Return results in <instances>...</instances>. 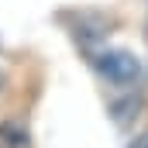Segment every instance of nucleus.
I'll return each instance as SVG.
<instances>
[{
  "instance_id": "obj_1",
  "label": "nucleus",
  "mask_w": 148,
  "mask_h": 148,
  "mask_svg": "<svg viewBox=\"0 0 148 148\" xmlns=\"http://www.w3.org/2000/svg\"><path fill=\"white\" fill-rule=\"evenodd\" d=\"M90 66H93V73L100 76L103 83H110V86H117V90H131V86L141 83V76H145L141 59H138L134 52H127V48L97 45L93 55H90Z\"/></svg>"
},
{
  "instance_id": "obj_2",
  "label": "nucleus",
  "mask_w": 148,
  "mask_h": 148,
  "mask_svg": "<svg viewBox=\"0 0 148 148\" xmlns=\"http://www.w3.org/2000/svg\"><path fill=\"white\" fill-rule=\"evenodd\" d=\"M127 148H148V131H141V134H138V138H134Z\"/></svg>"
},
{
  "instance_id": "obj_3",
  "label": "nucleus",
  "mask_w": 148,
  "mask_h": 148,
  "mask_svg": "<svg viewBox=\"0 0 148 148\" xmlns=\"http://www.w3.org/2000/svg\"><path fill=\"white\" fill-rule=\"evenodd\" d=\"M0 86H3V73H0Z\"/></svg>"
}]
</instances>
